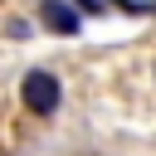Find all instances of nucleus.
Instances as JSON below:
<instances>
[{
    "label": "nucleus",
    "mask_w": 156,
    "mask_h": 156,
    "mask_svg": "<svg viewBox=\"0 0 156 156\" xmlns=\"http://www.w3.org/2000/svg\"><path fill=\"white\" fill-rule=\"evenodd\" d=\"M20 102H24L34 117H54L58 102H63V88H58V78H54L49 68H29L24 83H20Z\"/></svg>",
    "instance_id": "1"
},
{
    "label": "nucleus",
    "mask_w": 156,
    "mask_h": 156,
    "mask_svg": "<svg viewBox=\"0 0 156 156\" xmlns=\"http://www.w3.org/2000/svg\"><path fill=\"white\" fill-rule=\"evenodd\" d=\"M39 20H44L54 34H78V10L63 5V0H39Z\"/></svg>",
    "instance_id": "2"
}]
</instances>
